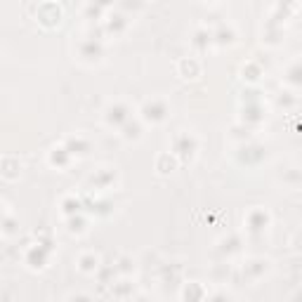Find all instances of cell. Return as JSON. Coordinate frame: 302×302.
Returning <instances> with one entry per match:
<instances>
[{
  "mask_svg": "<svg viewBox=\"0 0 302 302\" xmlns=\"http://www.w3.org/2000/svg\"><path fill=\"white\" fill-rule=\"evenodd\" d=\"M168 114V109H165V104L161 100H154V101H146V106H144V118H149V121H163Z\"/></svg>",
  "mask_w": 302,
  "mask_h": 302,
  "instance_id": "1",
  "label": "cell"
},
{
  "mask_svg": "<svg viewBox=\"0 0 302 302\" xmlns=\"http://www.w3.org/2000/svg\"><path fill=\"white\" fill-rule=\"evenodd\" d=\"M125 106H116V109H109V116H106V118H109V123H118V121H123V118H125Z\"/></svg>",
  "mask_w": 302,
  "mask_h": 302,
  "instance_id": "2",
  "label": "cell"
},
{
  "mask_svg": "<svg viewBox=\"0 0 302 302\" xmlns=\"http://www.w3.org/2000/svg\"><path fill=\"white\" fill-rule=\"evenodd\" d=\"M71 300H73V302H90L85 295H78V298H71Z\"/></svg>",
  "mask_w": 302,
  "mask_h": 302,
  "instance_id": "3",
  "label": "cell"
}]
</instances>
